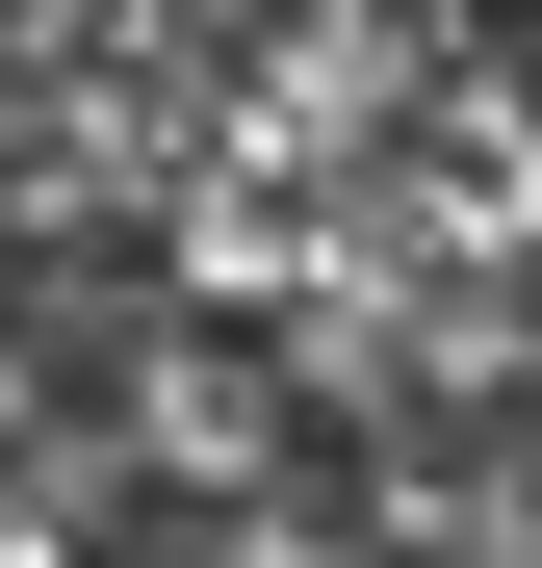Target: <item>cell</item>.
I'll list each match as a JSON object with an SVG mask.
<instances>
[{
  "label": "cell",
  "mask_w": 542,
  "mask_h": 568,
  "mask_svg": "<svg viewBox=\"0 0 542 568\" xmlns=\"http://www.w3.org/2000/svg\"><path fill=\"white\" fill-rule=\"evenodd\" d=\"M130 414H155V465H258V439H285V414H258V362H130Z\"/></svg>",
  "instance_id": "cell-1"
}]
</instances>
